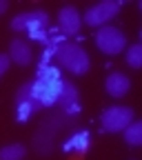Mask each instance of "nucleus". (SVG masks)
Here are the masks:
<instances>
[{"instance_id":"obj_6","label":"nucleus","mask_w":142,"mask_h":160,"mask_svg":"<svg viewBox=\"0 0 142 160\" xmlns=\"http://www.w3.org/2000/svg\"><path fill=\"white\" fill-rule=\"evenodd\" d=\"M49 16L45 11H27V13H20L11 20V29L13 31H31V29H40L47 25Z\"/></svg>"},{"instance_id":"obj_9","label":"nucleus","mask_w":142,"mask_h":160,"mask_svg":"<svg viewBox=\"0 0 142 160\" xmlns=\"http://www.w3.org/2000/svg\"><path fill=\"white\" fill-rule=\"evenodd\" d=\"M31 56L33 53H31V49H29V45L25 42V40H18L16 38L13 42L9 45V58L13 60L16 65H22V67L29 65L31 62Z\"/></svg>"},{"instance_id":"obj_13","label":"nucleus","mask_w":142,"mask_h":160,"mask_svg":"<svg viewBox=\"0 0 142 160\" xmlns=\"http://www.w3.org/2000/svg\"><path fill=\"white\" fill-rule=\"evenodd\" d=\"M27 149L22 145H7L0 149V160H22Z\"/></svg>"},{"instance_id":"obj_12","label":"nucleus","mask_w":142,"mask_h":160,"mask_svg":"<svg viewBox=\"0 0 142 160\" xmlns=\"http://www.w3.org/2000/svg\"><path fill=\"white\" fill-rule=\"evenodd\" d=\"M38 109V102H33V100H22V102H16V120L18 122H25V120H29V116Z\"/></svg>"},{"instance_id":"obj_15","label":"nucleus","mask_w":142,"mask_h":160,"mask_svg":"<svg viewBox=\"0 0 142 160\" xmlns=\"http://www.w3.org/2000/svg\"><path fill=\"white\" fill-rule=\"evenodd\" d=\"M125 58H127V65H129V67H133V69H142V42L129 47V51H127Z\"/></svg>"},{"instance_id":"obj_1","label":"nucleus","mask_w":142,"mask_h":160,"mask_svg":"<svg viewBox=\"0 0 142 160\" xmlns=\"http://www.w3.org/2000/svg\"><path fill=\"white\" fill-rule=\"evenodd\" d=\"M62 82H65L62 78H36L33 82H29L31 100L42 107L56 105L60 98V91H62Z\"/></svg>"},{"instance_id":"obj_19","label":"nucleus","mask_w":142,"mask_h":160,"mask_svg":"<svg viewBox=\"0 0 142 160\" xmlns=\"http://www.w3.org/2000/svg\"><path fill=\"white\" fill-rule=\"evenodd\" d=\"M140 9H142V2H140Z\"/></svg>"},{"instance_id":"obj_16","label":"nucleus","mask_w":142,"mask_h":160,"mask_svg":"<svg viewBox=\"0 0 142 160\" xmlns=\"http://www.w3.org/2000/svg\"><path fill=\"white\" fill-rule=\"evenodd\" d=\"M29 38H31V40H38V42H49V36H47L42 29H31V31H29Z\"/></svg>"},{"instance_id":"obj_11","label":"nucleus","mask_w":142,"mask_h":160,"mask_svg":"<svg viewBox=\"0 0 142 160\" xmlns=\"http://www.w3.org/2000/svg\"><path fill=\"white\" fill-rule=\"evenodd\" d=\"M125 140H127V145H131V147H142V120L131 122L125 129Z\"/></svg>"},{"instance_id":"obj_7","label":"nucleus","mask_w":142,"mask_h":160,"mask_svg":"<svg viewBox=\"0 0 142 160\" xmlns=\"http://www.w3.org/2000/svg\"><path fill=\"white\" fill-rule=\"evenodd\" d=\"M58 22H60V29L65 33L73 36L80 31V25H82V20H80V13L76 7H62L58 13Z\"/></svg>"},{"instance_id":"obj_18","label":"nucleus","mask_w":142,"mask_h":160,"mask_svg":"<svg viewBox=\"0 0 142 160\" xmlns=\"http://www.w3.org/2000/svg\"><path fill=\"white\" fill-rule=\"evenodd\" d=\"M9 9V2H7V0H0V13H5Z\"/></svg>"},{"instance_id":"obj_10","label":"nucleus","mask_w":142,"mask_h":160,"mask_svg":"<svg viewBox=\"0 0 142 160\" xmlns=\"http://www.w3.org/2000/svg\"><path fill=\"white\" fill-rule=\"evenodd\" d=\"M78 102V89L71 85V82H62V91H60V98H58V105H62L67 111H76V105Z\"/></svg>"},{"instance_id":"obj_3","label":"nucleus","mask_w":142,"mask_h":160,"mask_svg":"<svg viewBox=\"0 0 142 160\" xmlns=\"http://www.w3.org/2000/svg\"><path fill=\"white\" fill-rule=\"evenodd\" d=\"M95 45H98L100 51L107 53V56H118V53L125 51L127 38H125V33L120 31L118 27H102L95 33Z\"/></svg>"},{"instance_id":"obj_14","label":"nucleus","mask_w":142,"mask_h":160,"mask_svg":"<svg viewBox=\"0 0 142 160\" xmlns=\"http://www.w3.org/2000/svg\"><path fill=\"white\" fill-rule=\"evenodd\" d=\"M89 142H91V136L87 131H80V133L71 136V140L67 142V149L71 147V149H78V151H85V149H89Z\"/></svg>"},{"instance_id":"obj_17","label":"nucleus","mask_w":142,"mask_h":160,"mask_svg":"<svg viewBox=\"0 0 142 160\" xmlns=\"http://www.w3.org/2000/svg\"><path fill=\"white\" fill-rule=\"evenodd\" d=\"M9 62H11L9 53H0V76H2V73L9 69Z\"/></svg>"},{"instance_id":"obj_2","label":"nucleus","mask_w":142,"mask_h":160,"mask_svg":"<svg viewBox=\"0 0 142 160\" xmlns=\"http://www.w3.org/2000/svg\"><path fill=\"white\" fill-rule=\"evenodd\" d=\"M56 58H58L60 67L71 71V73H76V76H82V73L89 71V56H87V51L82 47H78V45H60Z\"/></svg>"},{"instance_id":"obj_8","label":"nucleus","mask_w":142,"mask_h":160,"mask_svg":"<svg viewBox=\"0 0 142 160\" xmlns=\"http://www.w3.org/2000/svg\"><path fill=\"white\" fill-rule=\"evenodd\" d=\"M107 91H109V96H113V98H122V96H127L129 93V87H131V82H129V78L125 76V73H120V71H113L109 78H107Z\"/></svg>"},{"instance_id":"obj_20","label":"nucleus","mask_w":142,"mask_h":160,"mask_svg":"<svg viewBox=\"0 0 142 160\" xmlns=\"http://www.w3.org/2000/svg\"><path fill=\"white\" fill-rule=\"evenodd\" d=\"M140 38H142V33H140Z\"/></svg>"},{"instance_id":"obj_5","label":"nucleus","mask_w":142,"mask_h":160,"mask_svg":"<svg viewBox=\"0 0 142 160\" xmlns=\"http://www.w3.org/2000/svg\"><path fill=\"white\" fill-rule=\"evenodd\" d=\"M120 11V2L118 0H107V2H98L93 5L87 13H85V22L89 27H100V25H105L107 20L115 18Z\"/></svg>"},{"instance_id":"obj_4","label":"nucleus","mask_w":142,"mask_h":160,"mask_svg":"<svg viewBox=\"0 0 142 160\" xmlns=\"http://www.w3.org/2000/svg\"><path fill=\"white\" fill-rule=\"evenodd\" d=\"M133 122V109L131 107H111L102 113V129L109 133L125 131Z\"/></svg>"}]
</instances>
